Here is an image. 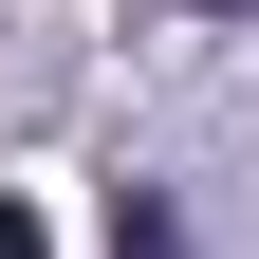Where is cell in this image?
Masks as SVG:
<instances>
[{
    "label": "cell",
    "mask_w": 259,
    "mask_h": 259,
    "mask_svg": "<svg viewBox=\"0 0 259 259\" xmlns=\"http://www.w3.org/2000/svg\"><path fill=\"white\" fill-rule=\"evenodd\" d=\"M111 259H167V204H111Z\"/></svg>",
    "instance_id": "cell-1"
},
{
    "label": "cell",
    "mask_w": 259,
    "mask_h": 259,
    "mask_svg": "<svg viewBox=\"0 0 259 259\" xmlns=\"http://www.w3.org/2000/svg\"><path fill=\"white\" fill-rule=\"evenodd\" d=\"M0 259H37V204H0Z\"/></svg>",
    "instance_id": "cell-2"
},
{
    "label": "cell",
    "mask_w": 259,
    "mask_h": 259,
    "mask_svg": "<svg viewBox=\"0 0 259 259\" xmlns=\"http://www.w3.org/2000/svg\"><path fill=\"white\" fill-rule=\"evenodd\" d=\"M204 19H259V0H204Z\"/></svg>",
    "instance_id": "cell-3"
}]
</instances>
